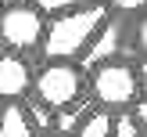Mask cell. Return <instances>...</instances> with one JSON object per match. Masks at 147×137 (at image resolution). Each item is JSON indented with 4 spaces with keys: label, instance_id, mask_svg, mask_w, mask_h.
I'll return each instance as SVG.
<instances>
[{
    "label": "cell",
    "instance_id": "6da1fadb",
    "mask_svg": "<svg viewBox=\"0 0 147 137\" xmlns=\"http://www.w3.org/2000/svg\"><path fill=\"white\" fill-rule=\"evenodd\" d=\"M104 18H108V7L100 0L83 4V7H68V11H57L47 22V29H43V43H40L43 61H50V58H72L76 61L86 50V43L93 40V33L104 25Z\"/></svg>",
    "mask_w": 147,
    "mask_h": 137
},
{
    "label": "cell",
    "instance_id": "7a4b0ae2",
    "mask_svg": "<svg viewBox=\"0 0 147 137\" xmlns=\"http://www.w3.org/2000/svg\"><path fill=\"white\" fill-rule=\"evenodd\" d=\"M90 94L97 97V105L122 112V108H133L140 97V69H133L122 58L93 65V79H90Z\"/></svg>",
    "mask_w": 147,
    "mask_h": 137
},
{
    "label": "cell",
    "instance_id": "3957f363",
    "mask_svg": "<svg viewBox=\"0 0 147 137\" xmlns=\"http://www.w3.org/2000/svg\"><path fill=\"white\" fill-rule=\"evenodd\" d=\"M32 94L40 101H47L50 108H65L76 97L86 94V79L79 72V65H72V58H50L32 79Z\"/></svg>",
    "mask_w": 147,
    "mask_h": 137
},
{
    "label": "cell",
    "instance_id": "277c9868",
    "mask_svg": "<svg viewBox=\"0 0 147 137\" xmlns=\"http://www.w3.org/2000/svg\"><path fill=\"white\" fill-rule=\"evenodd\" d=\"M43 29H47V18L36 4L29 0H18V4H4L0 7V43L11 50H36L43 43Z\"/></svg>",
    "mask_w": 147,
    "mask_h": 137
},
{
    "label": "cell",
    "instance_id": "5b68a950",
    "mask_svg": "<svg viewBox=\"0 0 147 137\" xmlns=\"http://www.w3.org/2000/svg\"><path fill=\"white\" fill-rule=\"evenodd\" d=\"M32 69L22 58V50H0V101H22L32 94Z\"/></svg>",
    "mask_w": 147,
    "mask_h": 137
},
{
    "label": "cell",
    "instance_id": "8992f818",
    "mask_svg": "<svg viewBox=\"0 0 147 137\" xmlns=\"http://www.w3.org/2000/svg\"><path fill=\"white\" fill-rule=\"evenodd\" d=\"M122 43H126V29H122L119 18H111V14H108L104 25L93 33L90 43H86V50L79 54V65H83V69H93V65H100V61L122 58Z\"/></svg>",
    "mask_w": 147,
    "mask_h": 137
},
{
    "label": "cell",
    "instance_id": "52a82bcc",
    "mask_svg": "<svg viewBox=\"0 0 147 137\" xmlns=\"http://www.w3.org/2000/svg\"><path fill=\"white\" fill-rule=\"evenodd\" d=\"M32 134H36V123L29 108L18 101H7L0 108V137H32Z\"/></svg>",
    "mask_w": 147,
    "mask_h": 137
},
{
    "label": "cell",
    "instance_id": "ba28073f",
    "mask_svg": "<svg viewBox=\"0 0 147 137\" xmlns=\"http://www.w3.org/2000/svg\"><path fill=\"white\" fill-rule=\"evenodd\" d=\"M93 101H97L93 94H90V97L83 94V97H76L72 105L57 108V112H54V130H57V134H76V130H79V123L86 119V112L93 108Z\"/></svg>",
    "mask_w": 147,
    "mask_h": 137
},
{
    "label": "cell",
    "instance_id": "9c48e42d",
    "mask_svg": "<svg viewBox=\"0 0 147 137\" xmlns=\"http://www.w3.org/2000/svg\"><path fill=\"white\" fill-rule=\"evenodd\" d=\"M76 134L79 137H108V134H115V112L104 108V105H100V108H90Z\"/></svg>",
    "mask_w": 147,
    "mask_h": 137
},
{
    "label": "cell",
    "instance_id": "30bf717a",
    "mask_svg": "<svg viewBox=\"0 0 147 137\" xmlns=\"http://www.w3.org/2000/svg\"><path fill=\"white\" fill-rule=\"evenodd\" d=\"M29 115H32V123H36V134H54V108H50L47 101L36 97L32 105H29Z\"/></svg>",
    "mask_w": 147,
    "mask_h": 137
},
{
    "label": "cell",
    "instance_id": "8fae6325",
    "mask_svg": "<svg viewBox=\"0 0 147 137\" xmlns=\"http://www.w3.org/2000/svg\"><path fill=\"white\" fill-rule=\"evenodd\" d=\"M115 134H119V137H140L144 134V126H140V119H136L133 108L115 112Z\"/></svg>",
    "mask_w": 147,
    "mask_h": 137
},
{
    "label": "cell",
    "instance_id": "7c38bea8",
    "mask_svg": "<svg viewBox=\"0 0 147 137\" xmlns=\"http://www.w3.org/2000/svg\"><path fill=\"white\" fill-rule=\"evenodd\" d=\"M36 4L43 14H57V11H68V7H83V4H93V0H29Z\"/></svg>",
    "mask_w": 147,
    "mask_h": 137
},
{
    "label": "cell",
    "instance_id": "4fadbf2b",
    "mask_svg": "<svg viewBox=\"0 0 147 137\" xmlns=\"http://www.w3.org/2000/svg\"><path fill=\"white\" fill-rule=\"evenodd\" d=\"M129 40H133V47L140 50V58H147V11L136 14V25H133V33H129Z\"/></svg>",
    "mask_w": 147,
    "mask_h": 137
},
{
    "label": "cell",
    "instance_id": "5bb4252c",
    "mask_svg": "<svg viewBox=\"0 0 147 137\" xmlns=\"http://www.w3.org/2000/svg\"><path fill=\"white\" fill-rule=\"evenodd\" d=\"M108 7L119 14H140V11H147V0H108Z\"/></svg>",
    "mask_w": 147,
    "mask_h": 137
},
{
    "label": "cell",
    "instance_id": "9a60e30c",
    "mask_svg": "<svg viewBox=\"0 0 147 137\" xmlns=\"http://www.w3.org/2000/svg\"><path fill=\"white\" fill-rule=\"evenodd\" d=\"M133 112H136V119H140V126H144V134H147V101H136Z\"/></svg>",
    "mask_w": 147,
    "mask_h": 137
},
{
    "label": "cell",
    "instance_id": "2e32d148",
    "mask_svg": "<svg viewBox=\"0 0 147 137\" xmlns=\"http://www.w3.org/2000/svg\"><path fill=\"white\" fill-rule=\"evenodd\" d=\"M140 94H147V58H144V65H140Z\"/></svg>",
    "mask_w": 147,
    "mask_h": 137
},
{
    "label": "cell",
    "instance_id": "e0dca14e",
    "mask_svg": "<svg viewBox=\"0 0 147 137\" xmlns=\"http://www.w3.org/2000/svg\"><path fill=\"white\" fill-rule=\"evenodd\" d=\"M0 4H18V0H0Z\"/></svg>",
    "mask_w": 147,
    "mask_h": 137
},
{
    "label": "cell",
    "instance_id": "ac0fdd59",
    "mask_svg": "<svg viewBox=\"0 0 147 137\" xmlns=\"http://www.w3.org/2000/svg\"><path fill=\"white\" fill-rule=\"evenodd\" d=\"M0 7H4V4H0Z\"/></svg>",
    "mask_w": 147,
    "mask_h": 137
}]
</instances>
